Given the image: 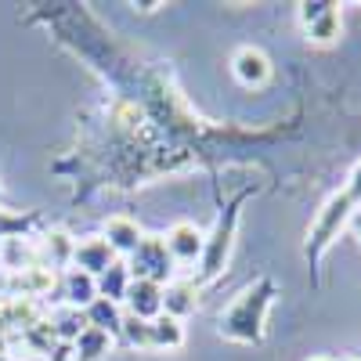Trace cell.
<instances>
[{
	"instance_id": "6da1fadb",
	"label": "cell",
	"mask_w": 361,
	"mask_h": 361,
	"mask_svg": "<svg viewBox=\"0 0 361 361\" xmlns=\"http://www.w3.org/2000/svg\"><path fill=\"white\" fill-rule=\"evenodd\" d=\"M275 296H279V286H275V282H271V279H257L253 286H246V289L221 311L217 333H221L224 340H231V343H243V347L264 343L267 311L275 307Z\"/></svg>"
},
{
	"instance_id": "7a4b0ae2",
	"label": "cell",
	"mask_w": 361,
	"mask_h": 361,
	"mask_svg": "<svg viewBox=\"0 0 361 361\" xmlns=\"http://www.w3.org/2000/svg\"><path fill=\"white\" fill-rule=\"evenodd\" d=\"M354 202H350V195L340 188L336 195H329L325 199V206L314 214V221H311V228H307V243H304V257L311 260V264H318L322 257H325V250L340 238V231L350 224V214H354Z\"/></svg>"
},
{
	"instance_id": "3957f363",
	"label": "cell",
	"mask_w": 361,
	"mask_h": 361,
	"mask_svg": "<svg viewBox=\"0 0 361 361\" xmlns=\"http://www.w3.org/2000/svg\"><path fill=\"white\" fill-rule=\"evenodd\" d=\"M127 271H130L134 279H148V282L163 286L173 275V260L166 253L163 235H145L141 243H137V250L127 257Z\"/></svg>"
},
{
	"instance_id": "277c9868",
	"label": "cell",
	"mask_w": 361,
	"mask_h": 361,
	"mask_svg": "<svg viewBox=\"0 0 361 361\" xmlns=\"http://www.w3.org/2000/svg\"><path fill=\"white\" fill-rule=\"evenodd\" d=\"M296 18L314 44H336L343 33V15L336 4H296Z\"/></svg>"
},
{
	"instance_id": "5b68a950",
	"label": "cell",
	"mask_w": 361,
	"mask_h": 361,
	"mask_svg": "<svg viewBox=\"0 0 361 361\" xmlns=\"http://www.w3.org/2000/svg\"><path fill=\"white\" fill-rule=\"evenodd\" d=\"M163 243H166V253H170L173 264H195V260H202L206 235H202L192 221H177V224L163 235Z\"/></svg>"
},
{
	"instance_id": "8992f818",
	"label": "cell",
	"mask_w": 361,
	"mask_h": 361,
	"mask_svg": "<svg viewBox=\"0 0 361 361\" xmlns=\"http://www.w3.org/2000/svg\"><path fill=\"white\" fill-rule=\"evenodd\" d=\"M123 304H127V314H130V318L152 322V318L163 314V286L148 282V279H130Z\"/></svg>"
},
{
	"instance_id": "52a82bcc",
	"label": "cell",
	"mask_w": 361,
	"mask_h": 361,
	"mask_svg": "<svg viewBox=\"0 0 361 361\" xmlns=\"http://www.w3.org/2000/svg\"><path fill=\"white\" fill-rule=\"evenodd\" d=\"M235 221H238V206L228 209V221L221 217L214 238H206V250H202V275L214 279L217 271L228 264V253H231V235H235Z\"/></svg>"
},
{
	"instance_id": "ba28073f",
	"label": "cell",
	"mask_w": 361,
	"mask_h": 361,
	"mask_svg": "<svg viewBox=\"0 0 361 361\" xmlns=\"http://www.w3.org/2000/svg\"><path fill=\"white\" fill-rule=\"evenodd\" d=\"M231 73H235V80L243 87H264L271 80V58L260 47L246 44V47H238L231 54Z\"/></svg>"
},
{
	"instance_id": "9c48e42d",
	"label": "cell",
	"mask_w": 361,
	"mask_h": 361,
	"mask_svg": "<svg viewBox=\"0 0 361 361\" xmlns=\"http://www.w3.org/2000/svg\"><path fill=\"white\" fill-rule=\"evenodd\" d=\"M116 264V253L109 250L105 238H83V243L73 246V267L83 271V275H105V271Z\"/></svg>"
},
{
	"instance_id": "30bf717a",
	"label": "cell",
	"mask_w": 361,
	"mask_h": 361,
	"mask_svg": "<svg viewBox=\"0 0 361 361\" xmlns=\"http://www.w3.org/2000/svg\"><path fill=\"white\" fill-rule=\"evenodd\" d=\"M185 347V322L159 314L148 322V350H180Z\"/></svg>"
},
{
	"instance_id": "8fae6325",
	"label": "cell",
	"mask_w": 361,
	"mask_h": 361,
	"mask_svg": "<svg viewBox=\"0 0 361 361\" xmlns=\"http://www.w3.org/2000/svg\"><path fill=\"white\" fill-rule=\"evenodd\" d=\"M102 238L109 243V250H112L116 257H130L145 235H141L137 221H130V217H112V221L105 224V235H102Z\"/></svg>"
},
{
	"instance_id": "7c38bea8",
	"label": "cell",
	"mask_w": 361,
	"mask_h": 361,
	"mask_svg": "<svg viewBox=\"0 0 361 361\" xmlns=\"http://www.w3.org/2000/svg\"><path fill=\"white\" fill-rule=\"evenodd\" d=\"M69 347H73V361H102L105 354H112V333L87 325Z\"/></svg>"
},
{
	"instance_id": "4fadbf2b",
	"label": "cell",
	"mask_w": 361,
	"mask_h": 361,
	"mask_svg": "<svg viewBox=\"0 0 361 361\" xmlns=\"http://www.w3.org/2000/svg\"><path fill=\"white\" fill-rule=\"evenodd\" d=\"M195 307H199L195 286H188V282H170V286H163V314L185 322Z\"/></svg>"
},
{
	"instance_id": "5bb4252c",
	"label": "cell",
	"mask_w": 361,
	"mask_h": 361,
	"mask_svg": "<svg viewBox=\"0 0 361 361\" xmlns=\"http://www.w3.org/2000/svg\"><path fill=\"white\" fill-rule=\"evenodd\" d=\"M73 238L66 231H51L40 243V267H73Z\"/></svg>"
},
{
	"instance_id": "9a60e30c",
	"label": "cell",
	"mask_w": 361,
	"mask_h": 361,
	"mask_svg": "<svg viewBox=\"0 0 361 361\" xmlns=\"http://www.w3.org/2000/svg\"><path fill=\"white\" fill-rule=\"evenodd\" d=\"M66 300H69V307H90V304H94V300H98V279L94 275H83V271H69V275H66Z\"/></svg>"
},
{
	"instance_id": "2e32d148",
	"label": "cell",
	"mask_w": 361,
	"mask_h": 361,
	"mask_svg": "<svg viewBox=\"0 0 361 361\" xmlns=\"http://www.w3.org/2000/svg\"><path fill=\"white\" fill-rule=\"evenodd\" d=\"M15 289H22V300H29V296H40V293H47L51 289V282H54V271H47V267H40V264H33V267H22V271H15Z\"/></svg>"
},
{
	"instance_id": "e0dca14e",
	"label": "cell",
	"mask_w": 361,
	"mask_h": 361,
	"mask_svg": "<svg viewBox=\"0 0 361 361\" xmlns=\"http://www.w3.org/2000/svg\"><path fill=\"white\" fill-rule=\"evenodd\" d=\"M127 286H130V271H127V264H119V260L105 271V275H98V296L112 300V304H123Z\"/></svg>"
},
{
	"instance_id": "ac0fdd59",
	"label": "cell",
	"mask_w": 361,
	"mask_h": 361,
	"mask_svg": "<svg viewBox=\"0 0 361 361\" xmlns=\"http://www.w3.org/2000/svg\"><path fill=\"white\" fill-rule=\"evenodd\" d=\"M87 325H94V329H105V333H112V329L123 325V314H119V304H112V300L98 296L94 304H90L87 311Z\"/></svg>"
},
{
	"instance_id": "d6986e66",
	"label": "cell",
	"mask_w": 361,
	"mask_h": 361,
	"mask_svg": "<svg viewBox=\"0 0 361 361\" xmlns=\"http://www.w3.org/2000/svg\"><path fill=\"white\" fill-rule=\"evenodd\" d=\"M123 336H127V343L130 347H137V350H148V322H141V318H130V314H123Z\"/></svg>"
},
{
	"instance_id": "ffe728a7",
	"label": "cell",
	"mask_w": 361,
	"mask_h": 361,
	"mask_svg": "<svg viewBox=\"0 0 361 361\" xmlns=\"http://www.w3.org/2000/svg\"><path fill=\"white\" fill-rule=\"evenodd\" d=\"M343 192L350 195V202H354V206H361V159L354 163V170H350V177H347Z\"/></svg>"
},
{
	"instance_id": "44dd1931",
	"label": "cell",
	"mask_w": 361,
	"mask_h": 361,
	"mask_svg": "<svg viewBox=\"0 0 361 361\" xmlns=\"http://www.w3.org/2000/svg\"><path fill=\"white\" fill-rule=\"evenodd\" d=\"M350 228H354V235L361 238V206H357L354 214H350Z\"/></svg>"
},
{
	"instance_id": "7402d4cb",
	"label": "cell",
	"mask_w": 361,
	"mask_h": 361,
	"mask_svg": "<svg viewBox=\"0 0 361 361\" xmlns=\"http://www.w3.org/2000/svg\"><path fill=\"white\" fill-rule=\"evenodd\" d=\"M307 361H333V357H307Z\"/></svg>"
},
{
	"instance_id": "603a6c76",
	"label": "cell",
	"mask_w": 361,
	"mask_h": 361,
	"mask_svg": "<svg viewBox=\"0 0 361 361\" xmlns=\"http://www.w3.org/2000/svg\"><path fill=\"white\" fill-rule=\"evenodd\" d=\"M0 361H11V357H8V354H0Z\"/></svg>"
},
{
	"instance_id": "cb8c5ba5",
	"label": "cell",
	"mask_w": 361,
	"mask_h": 361,
	"mask_svg": "<svg viewBox=\"0 0 361 361\" xmlns=\"http://www.w3.org/2000/svg\"><path fill=\"white\" fill-rule=\"evenodd\" d=\"M0 267H4V264H0Z\"/></svg>"
}]
</instances>
